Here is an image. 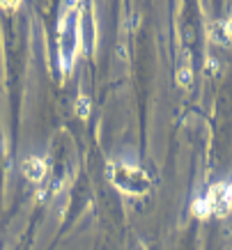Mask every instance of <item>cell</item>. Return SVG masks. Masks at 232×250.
Wrapping results in <instances>:
<instances>
[{
    "instance_id": "obj_1",
    "label": "cell",
    "mask_w": 232,
    "mask_h": 250,
    "mask_svg": "<svg viewBox=\"0 0 232 250\" xmlns=\"http://www.w3.org/2000/svg\"><path fill=\"white\" fill-rule=\"evenodd\" d=\"M113 182H115L117 188L129 190V193H142V190L147 188L145 172L134 166H117L113 170Z\"/></svg>"
},
{
    "instance_id": "obj_2",
    "label": "cell",
    "mask_w": 232,
    "mask_h": 250,
    "mask_svg": "<svg viewBox=\"0 0 232 250\" xmlns=\"http://www.w3.org/2000/svg\"><path fill=\"white\" fill-rule=\"evenodd\" d=\"M19 0H0V7H16Z\"/></svg>"
},
{
    "instance_id": "obj_3",
    "label": "cell",
    "mask_w": 232,
    "mask_h": 250,
    "mask_svg": "<svg viewBox=\"0 0 232 250\" xmlns=\"http://www.w3.org/2000/svg\"><path fill=\"white\" fill-rule=\"evenodd\" d=\"M228 197H230V207H232V184H228Z\"/></svg>"
}]
</instances>
